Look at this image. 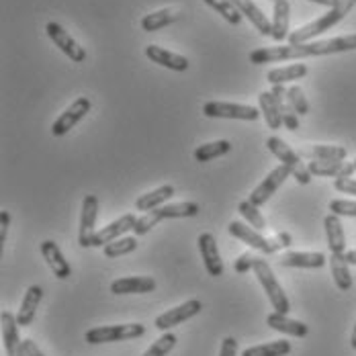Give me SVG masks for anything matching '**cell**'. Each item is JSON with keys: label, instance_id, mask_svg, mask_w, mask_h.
I'll use <instances>...</instances> for the list:
<instances>
[{"label": "cell", "instance_id": "1", "mask_svg": "<svg viewBox=\"0 0 356 356\" xmlns=\"http://www.w3.org/2000/svg\"><path fill=\"white\" fill-rule=\"evenodd\" d=\"M353 49H356V35L334 37V39H323V41L297 43V45L286 43V45H277V47H260L250 54V62L256 66H262V64H275L283 60L332 56V54H342V51H353Z\"/></svg>", "mask_w": 356, "mask_h": 356}, {"label": "cell", "instance_id": "2", "mask_svg": "<svg viewBox=\"0 0 356 356\" xmlns=\"http://www.w3.org/2000/svg\"><path fill=\"white\" fill-rule=\"evenodd\" d=\"M355 4L356 0H340L338 6L330 8L325 15H321L320 19L307 23L305 27H299L297 31H291V35H289L286 41H289L291 45H297V43H307V41L316 39V37L321 35V33L330 31L332 27H336V25L355 8Z\"/></svg>", "mask_w": 356, "mask_h": 356}, {"label": "cell", "instance_id": "3", "mask_svg": "<svg viewBox=\"0 0 356 356\" xmlns=\"http://www.w3.org/2000/svg\"><path fill=\"white\" fill-rule=\"evenodd\" d=\"M254 273H256L260 285L264 289V293L268 295V301H270L273 309L286 316V314L291 312V303H289V299H286L285 289L279 285V281H277L273 268L268 266V262H266L264 258H256V262H254Z\"/></svg>", "mask_w": 356, "mask_h": 356}, {"label": "cell", "instance_id": "4", "mask_svg": "<svg viewBox=\"0 0 356 356\" xmlns=\"http://www.w3.org/2000/svg\"><path fill=\"white\" fill-rule=\"evenodd\" d=\"M145 334L143 323H121V325H101L92 327L84 334V340L88 344H108V342H123L142 338Z\"/></svg>", "mask_w": 356, "mask_h": 356}, {"label": "cell", "instance_id": "5", "mask_svg": "<svg viewBox=\"0 0 356 356\" xmlns=\"http://www.w3.org/2000/svg\"><path fill=\"white\" fill-rule=\"evenodd\" d=\"M266 147H268V152H270L275 158H279L285 166L291 168V175L295 177V180H297L299 184H309V182H312V172H309V168L301 162V156H299L297 152H293L289 143L283 142L281 138H268V140H266Z\"/></svg>", "mask_w": 356, "mask_h": 356}, {"label": "cell", "instance_id": "6", "mask_svg": "<svg viewBox=\"0 0 356 356\" xmlns=\"http://www.w3.org/2000/svg\"><path fill=\"white\" fill-rule=\"evenodd\" d=\"M203 115L209 119H238V121H256L260 111L250 105H236V103H221L209 101L203 105Z\"/></svg>", "mask_w": 356, "mask_h": 356}, {"label": "cell", "instance_id": "7", "mask_svg": "<svg viewBox=\"0 0 356 356\" xmlns=\"http://www.w3.org/2000/svg\"><path fill=\"white\" fill-rule=\"evenodd\" d=\"M90 108H92V103H90V99H86V97H78L74 103H72L70 107L66 108L56 121H54V125H51V136L54 138H62V136H66L68 131H70L72 127H76L88 113H90Z\"/></svg>", "mask_w": 356, "mask_h": 356}, {"label": "cell", "instance_id": "8", "mask_svg": "<svg viewBox=\"0 0 356 356\" xmlns=\"http://www.w3.org/2000/svg\"><path fill=\"white\" fill-rule=\"evenodd\" d=\"M227 229H229V234H232L236 240L248 244L250 248L258 250V252H262V254H275V252H279V248H277L275 242H273V238H264V236H262L258 229H254L250 223L232 221V223L227 225Z\"/></svg>", "mask_w": 356, "mask_h": 356}, {"label": "cell", "instance_id": "9", "mask_svg": "<svg viewBox=\"0 0 356 356\" xmlns=\"http://www.w3.org/2000/svg\"><path fill=\"white\" fill-rule=\"evenodd\" d=\"M291 175V168L285 166V164H281V166H277L268 177L264 178L254 191H252V195H250V203H254L256 207H260V205H264V203H268V199L285 184V180Z\"/></svg>", "mask_w": 356, "mask_h": 356}, {"label": "cell", "instance_id": "10", "mask_svg": "<svg viewBox=\"0 0 356 356\" xmlns=\"http://www.w3.org/2000/svg\"><path fill=\"white\" fill-rule=\"evenodd\" d=\"M97 215H99V199L95 195H86L82 201L80 213V229H78V244L82 248H90V242L97 234Z\"/></svg>", "mask_w": 356, "mask_h": 356}, {"label": "cell", "instance_id": "11", "mask_svg": "<svg viewBox=\"0 0 356 356\" xmlns=\"http://www.w3.org/2000/svg\"><path fill=\"white\" fill-rule=\"evenodd\" d=\"M136 221H138V217L134 213L121 215L119 219H115L113 223H108L107 227H103V229H99V232L95 234V238H92V242H90V248H105L111 242L123 238V234L134 232Z\"/></svg>", "mask_w": 356, "mask_h": 356}, {"label": "cell", "instance_id": "12", "mask_svg": "<svg viewBox=\"0 0 356 356\" xmlns=\"http://www.w3.org/2000/svg\"><path fill=\"white\" fill-rule=\"evenodd\" d=\"M45 31H47V35L49 39L56 43V47H60L68 58H70L72 62H76V64H80V62H84L86 60V51H84V47H80V43L74 39V37L60 25V23H56V21H51V23H47V27H45Z\"/></svg>", "mask_w": 356, "mask_h": 356}, {"label": "cell", "instance_id": "13", "mask_svg": "<svg viewBox=\"0 0 356 356\" xmlns=\"http://www.w3.org/2000/svg\"><path fill=\"white\" fill-rule=\"evenodd\" d=\"M201 309H203V303H201L199 299H188L186 303H182V305H178L175 309H170V312L158 316V318H156V327L162 330V332H166V330L175 327V325L182 323V321L199 316Z\"/></svg>", "mask_w": 356, "mask_h": 356}, {"label": "cell", "instance_id": "14", "mask_svg": "<svg viewBox=\"0 0 356 356\" xmlns=\"http://www.w3.org/2000/svg\"><path fill=\"white\" fill-rule=\"evenodd\" d=\"M2 321V344L6 356H27L25 353V344L19 336V323H17V316H13L10 312H2L0 316Z\"/></svg>", "mask_w": 356, "mask_h": 356}, {"label": "cell", "instance_id": "15", "mask_svg": "<svg viewBox=\"0 0 356 356\" xmlns=\"http://www.w3.org/2000/svg\"><path fill=\"white\" fill-rule=\"evenodd\" d=\"M199 252L203 256V264L207 268V273L211 277H221L223 275V262H221V256H219V248H217V242H215L213 234H201L199 236Z\"/></svg>", "mask_w": 356, "mask_h": 356}, {"label": "cell", "instance_id": "16", "mask_svg": "<svg viewBox=\"0 0 356 356\" xmlns=\"http://www.w3.org/2000/svg\"><path fill=\"white\" fill-rule=\"evenodd\" d=\"M145 56L154 62V64H158V66H162V68H168V70H175V72H186L188 70V60L184 58V56H180V54H175V51H168V49H164V47H160V45H147L145 47Z\"/></svg>", "mask_w": 356, "mask_h": 356}, {"label": "cell", "instance_id": "17", "mask_svg": "<svg viewBox=\"0 0 356 356\" xmlns=\"http://www.w3.org/2000/svg\"><path fill=\"white\" fill-rule=\"evenodd\" d=\"M41 254H43V258H45V262H47V266L51 268V273L56 275V279L66 281V279L70 277L72 266L68 264V260L64 258L62 250L58 248L56 242L45 240V242L41 244Z\"/></svg>", "mask_w": 356, "mask_h": 356}, {"label": "cell", "instance_id": "18", "mask_svg": "<svg viewBox=\"0 0 356 356\" xmlns=\"http://www.w3.org/2000/svg\"><path fill=\"white\" fill-rule=\"evenodd\" d=\"M236 4V8L248 19L250 23L256 27V31L264 37H273V21H268V17L252 2V0H232Z\"/></svg>", "mask_w": 356, "mask_h": 356}, {"label": "cell", "instance_id": "19", "mask_svg": "<svg viewBox=\"0 0 356 356\" xmlns=\"http://www.w3.org/2000/svg\"><path fill=\"white\" fill-rule=\"evenodd\" d=\"M41 299H43V289H41V286L31 285L27 289V293H25V297H23V303H21V307H19V314H17V323H19L21 327L31 325V321L35 320L37 307H39Z\"/></svg>", "mask_w": 356, "mask_h": 356}, {"label": "cell", "instance_id": "20", "mask_svg": "<svg viewBox=\"0 0 356 356\" xmlns=\"http://www.w3.org/2000/svg\"><path fill=\"white\" fill-rule=\"evenodd\" d=\"M279 262L289 268H321L325 256L321 252H285Z\"/></svg>", "mask_w": 356, "mask_h": 356}, {"label": "cell", "instance_id": "21", "mask_svg": "<svg viewBox=\"0 0 356 356\" xmlns=\"http://www.w3.org/2000/svg\"><path fill=\"white\" fill-rule=\"evenodd\" d=\"M156 281L149 277H123L111 283V293L115 295H134V293H152Z\"/></svg>", "mask_w": 356, "mask_h": 356}, {"label": "cell", "instance_id": "22", "mask_svg": "<svg viewBox=\"0 0 356 356\" xmlns=\"http://www.w3.org/2000/svg\"><path fill=\"white\" fill-rule=\"evenodd\" d=\"M266 323H268L273 330H277V332H281V334H286V336H293V338H305V336L309 334V327H307L303 321L291 320V318H286L285 314H279V312L268 314Z\"/></svg>", "mask_w": 356, "mask_h": 356}, {"label": "cell", "instance_id": "23", "mask_svg": "<svg viewBox=\"0 0 356 356\" xmlns=\"http://www.w3.org/2000/svg\"><path fill=\"white\" fill-rule=\"evenodd\" d=\"M175 197V186L172 184H162L149 193L142 195L138 201H136V209L138 211H152V209H158L162 205H166L170 199Z\"/></svg>", "mask_w": 356, "mask_h": 356}, {"label": "cell", "instance_id": "24", "mask_svg": "<svg viewBox=\"0 0 356 356\" xmlns=\"http://www.w3.org/2000/svg\"><path fill=\"white\" fill-rule=\"evenodd\" d=\"M323 227H325V236H327V246L332 254H346V236H344V227L340 223V217L330 213L323 219Z\"/></svg>", "mask_w": 356, "mask_h": 356}, {"label": "cell", "instance_id": "25", "mask_svg": "<svg viewBox=\"0 0 356 356\" xmlns=\"http://www.w3.org/2000/svg\"><path fill=\"white\" fill-rule=\"evenodd\" d=\"M348 264L350 262L346 260V254H332L330 256L332 277H334V283L340 291H350L353 289V275H350Z\"/></svg>", "mask_w": 356, "mask_h": 356}, {"label": "cell", "instance_id": "26", "mask_svg": "<svg viewBox=\"0 0 356 356\" xmlns=\"http://www.w3.org/2000/svg\"><path fill=\"white\" fill-rule=\"evenodd\" d=\"M289 15H291V4L289 0H277L273 8V39L275 41H285L289 39Z\"/></svg>", "mask_w": 356, "mask_h": 356}, {"label": "cell", "instance_id": "27", "mask_svg": "<svg viewBox=\"0 0 356 356\" xmlns=\"http://www.w3.org/2000/svg\"><path fill=\"white\" fill-rule=\"evenodd\" d=\"M199 205L197 203H191V201H184V203H168V205H162L158 209H152V213L156 215L158 221H164V219H182V217H195L199 213Z\"/></svg>", "mask_w": 356, "mask_h": 356}, {"label": "cell", "instance_id": "28", "mask_svg": "<svg viewBox=\"0 0 356 356\" xmlns=\"http://www.w3.org/2000/svg\"><path fill=\"white\" fill-rule=\"evenodd\" d=\"M346 154L348 152L342 145H312L299 152V156L307 160H344Z\"/></svg>", "mask_w": 356, "mask_h": 356}, {"label": "cell", "instance_id": "29", "mask_svg": "<svg viewBox=\"0 0 356 356\" xmlns=\"http://www.w3.org/2000/svg\"><path fill=\"white\" fill-rule=\"evenodd\" d=\"M177 10L172 8H160L156 13H149L142 19V29L145 33H154V31H160L164 27H168L170 23L177 21Z\"/></svg>", "mask_w": 356, "mask_h": 356}, {"label": "cell", "instance_id": "30", "mask_svg": "<svg viewBox=\"0 0 356 356\" xmlns=\"http://www.w3.org/2000/svg\"><path fill=\"white\" fill-rule=\"evenodd\" d=\"M258 103H260V113H262L264 119H266V125H268L270 129H281V125H283V115H281V111H279L277 103H275L273 92H260Z\"/></svg>", "mask_w": 356, "mask_h": 356}, {"label": "cell", "instance_id": "31", "mask_svg": "<svg viewBox=\"0 0 356 356\" xmlns=\"http://www.w3.org/2000/svg\"><path fill=\"white\" fill-rule=\"evenodd\" d=\"M307 74V66L305 64H291L285 68H275L266 74V80L275 86V84H285V82H293V80H301Z\"/></svg>", "mask_w": 356, "mask_h": 356}, {"label": "cell", "instance_id": "32", "mask_svg": "<svg viewBox=\"0 0 356 356\" xmlns=\"http://www.w3.org/2000/svg\"><path fill=\"white\" fill-rule=\"evenodd\" d=\"M291 353V342L286 340H275L268 344H258L246 348L242 356H286Z\"/></svg>", "mask_w": 356, "mask_h": 356}, {"label": "cell", "instance_id": "33", "mask_svg": "<svg viewBox=\"0 0 356 356\" xmlns=\"http://www.w3.org/2000/svg\"><path fill=\"white\" fill-rule=\"evenodd\" d=\"M346 162L344 160H312L307 164L312 177H334L338 178L342 175Z\"/></svg>", "mask_w": 356, "mask_h": 356}, {"label": "cell", "instance_id": "34", "mask_svg": "<svg viewBox=\"0 0 356 356\" xmlns=\"http://www.w3.org/2000/svg\"><path fill=\"white\" fill-rule=\"evenodd\" d=\"M232 149V143L227 140H217L211 143H203L195 149V160L197 162H209L213 158H219L223 154H227Z\"/></svg>", "mask_w": 356, "mask_h": 356}, {"label": "cell", "instance_id": "35", "mask_svg": "<svg viewBox=\"0 0 356 356\" xmlns=\"http://www.w3.org/2000/svg\"><path fill=\"white\" fill-rule=\"evenodd\" d=\"M203 2H205L207 6H211L213 10H217L229 25H236V27H238V25L242 23V17H244V15L236 8V4H234L232 0H203Z\"/></svg>", "mask_w": 356, "mask_h": 356}, {"label": "cell", "instance_id": "36", "mask_svg": "<svg viewBox=\"0 0 356 356\" xmlns=\"http://www.w3.org/2000/svg\"><path fill=\"white\" fill-rule=\"evenodd\" d=\"M105 256L107 258H117V256H125L138 250V236H129V238H119L115 242H111L105 246Z\"/></svg>", "mask_w": 356, "mask_h": 356}, {"label": "cell", "instance_id": "37", "mask_svg": "<svg viewBox=\"0 0 356 356\" xmlns=\"http://www.w3.org/2000/svg\"><path fill=\"white\" fill-rule=\"evenodd\" d=\"M238 211L242 213V217L248 221L254 229L262 232V229H266V227H268V223H266L264 215L258 211V207H256L254 203H250V201H242V203L238 205Z\"/></svg>", "mask_w": 356, "mask_h": 356}, {"label": "cell", "instance_id": "38", "mask_svg": "<svg viewBox=\"0 0 356 356\" xmlns=\"http://www.w3.org/2000/svg\"><path fill=\"white\" fill-rule=\"evenodd\" d=\"M175 346H177V336L168 332V334L160 336L142 356H166Z\"/></svg>", "mask_w": 356, "mask_h": 356}, {"label": "cell", "instance_id": "39", "mask_svg": "<svg viewBox=\"0 0 356 356\" xmlns=\"http://www.w3.org/2000/svg\"><path fill=\"white\" fill-rule=\"evenodd\" d=\"M286 101L289 105L295 108L297 115H307L309 113V103L303 95V90L299 86H289L286 88Z\"/></svg>", "mask_w": 356, "mask_h": 356}, {"label": "cell", "instance_id": "40", "mask_svg": "<svg viewBox=\"0 0 356 356\" xmlns=\"http://www.w3.org/2000/svg\"><path fill=\"white\" fill-rule=\"evenodd\" d=\"M330 211L338 217H356V201H344L336 199L330 203Z\"/></svg>", "mask_w": 356, "mask_h": 356}, {"label": "cell", "instance_id": "41", "mask_svg": "<svg viewBox=\"0 0 356 356\" xmlns=\"http://www.w3.org/2000/svg\"><path fill=\"white\" fill-rule=\"evenodd\" d=\"M281 115H283V125H285L289 131H297V129H299V115L295 113V108L291 107L289 103H286V107L281 111Z\"/></svg>", "mask_w": 356, "mask_h": 356}, {"label": "cell", "instance_id": "42", "mask_svg": "<svg viewBox=\"0 0 356 356\" xmlns=\"http://www.w3.org/2000/svg\"><path fill=\"white\" fill-rule=\"evenodd\" d=\"M256 258H258V256H252L250 252L242 254V256H240V258L234 262V268H236V273L244 275V273H248V270H254V262H256Z\"/></svg>", "mask_w": 356, "mask_h": 356}, {"label": "cell", "instance_id": "43", "mask_svg": "<svg viewBox=\"0 0 356 356\" xmlns=\"http://www.w3.org/2000/svg\"><path fill=\"white\" fill-rule=\"evenodd\" d=\"M334 188L346 195H355L356 197V180L355 178H336L334 180Z\"/></svg>", "mask_w": 356, "mask_h": 356}, {"label": "cell", "instance_id": "44", "mask_svg": "<svg viewBox=\"0 0 356 356\" xmlns=\"http://www.w3.org/2000/svg\"><path fill=\"white\" fill-rule=\"evenodd\" d=\"M238 355V342L236 338L227 336L223 342H221V350H219V356H236Z\"/></svg>", "mask_w": 356, "mask_h": 356}, {"label": "cell", "instance_id": "45", "mask_svg": "<svg viewBox=\"0 0 356 356\" xmlns=\"http://www.w3.org/2000/svg\"><path fill=\"white\" fill-rule=\"evenodd\" d=\"M10 225V213L8 211H0V242H6V229Z\"/></svg>", "mask_w": 356, "mask_h": 356}, {"label": "cell", "instance_id": "46", "mask_svg": "<svg viewBox=\"0 0 356 356\" xmlns=\"http://www.w3.org/2000/svg\"><path fill=\"white\" fill-rule=\"evenodd\" d=\"M273 242H275V246L279 250L289 248L291 244H293V238L289 236V234H277L275 238H273Z\"/></svg>", "mask_w": 356, "mask_h": 356}, {"label": "cell", "instance_id": "47", "mask_svg": "<svg viewBox=\"0 0 356 356\" xmlns=\"http://www.w3.org/2000/svg\"><path fill=\"white\" fill-rule=\"evenodd\" d=\"M23 344H25V353H27V356H45L39 350V346H37L33 340H23Z\"/></svg>", "mask_w": 356, "mask_h": 356}, {"label": "cell", "instance_id": "48", "mask_svg": "<svg viewBox=\"0 0 356 356\" xmlns=\"http://www.w3.org/2000/svg\"><path fill=\"white\" fill-rule=\"evenodd\" d=\"M309 2H316V4H321V6H330V8L340 4V0H309Z\"/></svg>", "mask_w": 356, "mask_h": 356}, {"label": "cell", "instance_id": "49", "mask_svg": "<svg viewBox=\"0 0 356 356\" xmlns=\"http://www.w3.org/2000/svg\"><path fill=\"white\" fill-rule=\"evenodd\" d=\"M346 260H348L350 264H356V250H350V252H346Z\"/></svg>", "mask_w": 356, "mask_h": 356}, {"label": "cell", "instance_id": "50", "mask_svg": "<svg viewBox=\"0 0 356 356\" xmlns=\"http://www.w3.org/2000/svg\"><path fill=\"white\" fill-rule=\"evenodd\" d=\"M350 346L355 348L356 350V325H355V330H353V338H350Z\"/></svg>", "mask_w": 356, "mask_h": 356}, {"label": "cell", "instance_id": "51", "mask_svg": "<svg viewBox=\"0 0 356 356\" xmlns=\"http://www.w3.org/2000/svg\"><path fill=\"white\" fill-rule=\"evenodd\" d=\"M355 168H356V160H355Z\"/></svg>", "mask_w": 356, "mask_h": 356}, {"label": "cell", "instance_id": "52", "mask_svg": "<svg viewBox=\"0 0 356 356\" xmlns=\"http://www.w3.org/2000/svg\"><path fill=\"white\" fill-rule=\"evenodd\" d=\"M273 2H277V0H273Z\"/></svg>", "mask_w": 356, "mask_h": 356}]
</instances>
